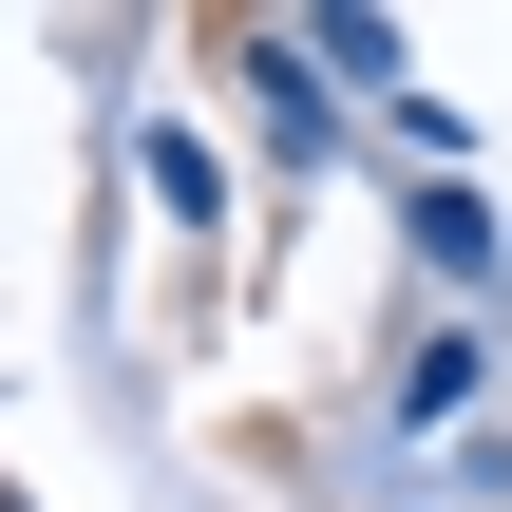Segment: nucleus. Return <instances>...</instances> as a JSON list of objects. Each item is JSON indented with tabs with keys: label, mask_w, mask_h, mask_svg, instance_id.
Here are the masks:
<instances>
[]
</instances>
